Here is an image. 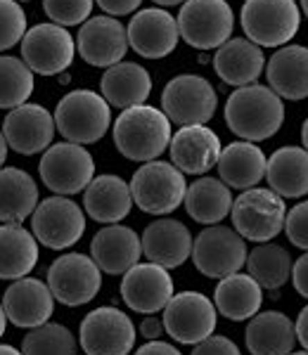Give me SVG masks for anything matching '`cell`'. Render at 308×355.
<instances>
[{"label":"cell","instance_id":"29","mask_svg":"<svg viewBox=\"0 0 308 355\" xmlns=\"http://www.w3.org/2000/svg\"><path fill=\"white\" fill-rule=\"evenodd\" d=\"M244 341L252 355H289L296 343V327L280 311L256 313L247 324Z\"/></svg>","mask_w":308,"mask_h":355},{"label":"cell","instance_id":"13","mask_svg":"<svg viewBox=\"0 0 308 355\" xmlns=\"http://www.w3.org/2000/svg\"><path fill=\"white\" fill-rule=\"evenodd\" d=\"M78 341L85 355H128L135 346V324L119 308L102 306L83 318Z\"/></svg>","mask_w":308,"mask_h":355},{"label":"cell","instance_id":"6","mask_svg":"<svg viewBox=\"0 0 308 355\" xmlns=\"http://www.w3.org/2000/svg\"><path fill=\"white\" fill-rule=\"evenodd\" d=\"M239 21L252 43L261 48H280L299 33L301 10L296 0H247Z\"/></svg>","mask_w":308,"mask_h":355},{"label":"cell","instance_id":"51","mask_svg":"<svg viewBox=\"0 0 308 355\" xmlns=\"http://www.w3.org/2000/svg\"><path fill=\"white\" fill-rule=\"evenodd\" d=\"M301 142H304V150H308V119L301 125Z\"/></svg>","mask_w":308,"mask_h":355},{"label":"cell","instance_id":"15","mask_svg":"<svg viewBox=\"0 0 308 355\" xmlns=\"http://www.w3.org/2000/svg\"><path fill=\"white\" fill-rule=\"evenodd\" d=\"M31 232L48 249H69L83 237L85 214L69 197H48L33 211Z\"/></svg>","mask_w":308,"mask_h":355},{"label":"cell","instance_id":"20","mask_svg":"<svg viewBox=\"0 0 308 355\" xmlns=\"http://www.w3.org/2000/svg\"><path fill=\"white\" fill-rule=\"evenodd\" d=\"M3 308L15 327L36 329L50 322L55 313V296L45 282L36 277L15 279L3 294Z\"/></svg>","mask_w":308,"mask_h":355},{"label":"cell","instance_id":"19","mask_svg":"<svg viewBox=\"0 0 308 355\" xmlns=\"http://www.w3.org/2000/svg\"><path fill=\"white\" fill-rule=\"evenodd\" d=\"M178 19L164 8H145L133 15L128 24V43L140 57L162 60L178 45Z\"/></svg>","mask_w":308,"mask_h":355},{"label":"cell","instance_id":"37","mask_svg":"<svg viewBox=\"0 0 308 355\" xmlns=\"http://www.w3.org/2000/svg\"><path fill=\"white\" fill-rule=\"evenodd\" d=\"M76 339L65 324L45 322L36 329H28L22 339V353L24 355H76Z\"/></svg>","mask_w":308,"mask_h":355},{"label":"cell","instance_id":"3","mask_svg":"<svg viewBox=\"0 0 308 355\" xmlns=\"http://www.w3.org/2000/svg\"><path fill=\"white\" fill-rule=\"evenodd\" d=\"M110 102L93 90H71L57 102L55 125L67 142L93 145L105 137L112 123Z\"/></svg>","mask_w":308,"mask_h":355},{"label":"cell","instance_id":"5","mask_svg":"<svg viewBox=\"0 0 308 355\" xmlns=\"http://www.w3.org/2000/svg\"><path fill=\"white\" fill-rule=\"evenodd\" d=\"M230 218L244 239L266 244L284 230L287 206H284V197L277 192L266 190V187H252L232 202Z\"/></svg>","mask_w":308,"mask_h":355},{"label":"cell","instance_id":"22","mask_svg":"<svg viewBox=\"0 0 308 355\" xmlns=\"http://www.w3.org/2000/svg\"><path fill=\"white\" fill-rule=\"evenodd\" d=\"M192 239L185 223L176 218H157L142 232V256L150 263L166 268H180L192 256Z\"/></svg>","mask_w":308,"mask_h":355},{"label":"cell","instance_id":"43","mask_svg":"<svg viewBox=\"0 0 308 355\" xmlns=\"http://www.w3.org/2000/svg\"><path fill=\"white\" fill-rule=\"evenodd\" d=\"M292 282H294V289L299 291L304 299H308V251L304 256H299V261L294 263Z\"/></svg>","mask_w":308,"mask_h":355},{"label":"cell","instance_id":"49","mask_svg":"<svg viewBox=\"0 0 308 355\" xmlns=\"http://www.w3.org/2000/svg\"><path fill=\"white\" fill-rule=\"evenodd\" d=\"M5 324H8V315H5V308H3V303H0V339H3V334H5Z\"/></svg>","mask_w":308,"mask_h":355},{"label":"cell","instance_id":"1","mask_svg":"<svg viewBox=\"0 0 308 355\" xmlns=\"http://www.w3.org/2000/svg\"><path fill=\"white\" fill-rule=\"evenodd\" d=\"M225 123L237 137L249 142L268 140L282 128L284 102L268 85H242L225 102Z\"/></svg>","mask_w":308,"mask_h":355},{"label":"cell","instance_id":"33","mask_svg":"<svg viewBox=\"0 0 308 355\" xmlns=\"http://www.w3.org/2000/svg\"><path fill=\"white\" fill-rule=\"evenodd\" d=\"M38 206V185L26 171L15 166L0 168V220L19 223L33 216Z\"/></svg>","mask_w":308,"mask_h":355},{"label":"cell","instance_id":"39","mask_svg":"<svg viewBox=\"0 0 308 355\" xmlns=\"http://www.w3.org/2000/svg\"><path fill=\"white\" fill-rule=\"evenodd\" d=\"M95 0H43L45 15L60 26H78L88 21Z\"/></svg>","mask_w":308,"mask_h":355},{"label":"cell","instance_id":"40","mask_svg":"<svg viewBox=\"0 0 308 355\" xmlns=\"http://www.w3.org/2000/svg\"><path fill=\"white\" fill-rule=\"evenodd\" d=\"M284 232H287V239L296 249L308 251V202H299L294 209L287 211Z\"/></svg>","mask_w":308,"mask_h":355},{"label":"cell","instance_id":"41","mask_svg":"<svg viewBox=\"0 0 308 355\" xmlns=\"http://www.w3.org/2000/svg\"><path fill=\"white\" fill-rule=\"evenodd\" d=\"M192 355H242L237 348V343L228 336H216L211 334L209 339H204L202 343H197Z\"/></svg>","mask_w":308,"mask_h":355},{"label":"cell","instance_id":"8","mask_svg":"<svg viewBox=\"0 0 308 355\" xmlns=\"http://www.w3.org/2000/svg\"><path fill=\"white\" fill-rule=\"evenodd\" d=\"M235 15L225 0H185L178 12L180 38L197 50H219L230 41Z\"/></svg>","mask_w":308,"mask_h":355},{"label":"cell","instance_id":"35","mask_svg":"<svg viewBox=\"0 0 308 355\" xmlns=\"http://www.w3.org/2000/svg\"><path fill=\"white\" fill-rule=\"evenodd\" d=\"M292 256L280 244H259L254 251H249L247 270L264 289H280L292 277Z\"/></svg>","mask_w":308,"mask_h":355},{"label":"cell","instance_id":"46","mask_svg":"<svg viewBox=\"0 0 308 355\" xmlns=\"http://www.w3.org/2000/svg\"><path fill=\"white\" fill-rule=\"evenodd\" d=\"M294 327H296V339H299L301 346H304L306 351H308V306L299 313Z\"/></svg>","mask_w":308,"mask_h":355},{"label":"cell","instance_id":"24","mask_svg":"<svg viewBox=\"0 0 308 355\" xmlns=\"http://www.w3.org/2000/svg\"><path fill=\"white\" fill-rule=\"evenodd\" d=\"M266 69V57L261 45L252 43L249 38H230L221 45L214 55V71L228 85H252L261 71Z\"/></svg>","mask_w":308,"mask_h":355},{"label":"cell","instance_id":"48","mask_svg":"<svg viewBox=\"0 0 308 355\" xmlns=\"http://www.w3.org/2000/svg\"><path fill=\"white\" fill-rule=\"evenodd\" d=\"M0 355H24V353H22L19 348L8 346V343H0Z\"/></svg>","mask_w":308,"mask_h":355},{"label":"cell","instance_id":"16","mask_svg":"<svg viewBox=\"0 0 308 355\" xmlns=\"http://www.w3.org/2000/svg\"><path fill=\"white\" fill-rule=\"evenodd\" d=\"M76 48L85 64L110 69L123 62V57L128 53V28L110 15L90 17L78 28Z\"/></svg>","mask_w":308,"mask_h":355},{"label":"cell","instance_id":"27","mask_svg":"<svg viewBox=\"0 0 308 355\" xmlns=\"http://www.w3.org/2000/svg\"><path fill=\"white\" fill-rule=\"evenodd\" d=\"M268 157L256 142L237 140L230 142L219 159V178L228 187L235 190H252L266 178Z\"/></svg>","mask_w":308,"mask_h":355},{"label":"cell","instance_id":"53","mask_svg":"<svg viewBox=\"0 0 308 355\" xmlns=\"http://www.w3.org/2000/svg\"><path fill=\"white\" fill-rule=\"evenodd\" d=\"M289 355H308V351H299V353H294V351H292Z\"/></svg>","mask_w":308,"mask_h":355},{"label":"cell","instance_id":"50","mask_svg":"<svg viewBox=\"0 0 308 355\" xmlns=\"http://www.w3.org/2000/svg\"><path fill=\"white\" fill-rule=\"evenodd\" d=\"M152 3L162 5V8H171V5H182L185 0H152Z\"/></svg>","mask_w":308,"mask_h":355},{"label":"cell","instance_id":"34","mask_svg":"<svg viewBox=\"0 0 308 355\" xmlns=\"http://www.w3.org/2000/svg\"><path fill=\"white\" fill-rule=\"evenodd\" d=\"M185 209L202 225H219L232 211V192L221 178H197L185 194Z\"/></svg>","mask_w":308,"mask_h":355},{"label":"cell","instance_id":"17","mask_svg":"<svg viewBox=\"0 0 308 355\" xmlns=\"http://www.w3.org/2000/svg\"><path fill=\"white\" fill-rule=\"evenodd\" d=\"M121 299L130 311L154 315L173 299V279L166 268L157 263H138L123 275Z\"/></svg>","mask_w":308,"mask_h":355},{"label":"cell","instance_id":"18","mask_svg":"<svg viewBox=\"0 0 308 355\" xmlns=\"http://www.w3.org/2000/svg\"><path fill=\"white\" fill-rule=\"evenodd\" d=\"M55 128L57 125L53 114L41 105H31V102L10 110L3 121V135L10 150L24 154V157L48 150L53 145Z\"/></svg>","mask_w":308,"mask_h":355},{"label":"cell","instance_id":"11","mask_svg":"<svg viewBox=\"0 0 308 355\" xmlns=\"http://www.w3.org/2000/svg\"><path fill=\"white\" fill-rule=\"evenodd\" d=\"M219 311L216 303L199 291H180L173 294L164 308V329L173 341L185 346H197L209 339L216 329Z\"/></svg>","mask_w":308,"mask_h":355},{"label":"cell","instance_id":"32","mask_svg":"<svg viewBox=\"0 0 308 355\" xmlns=\"http://www.w3.org/2000/svg\"><path fill=\"white\" fill-rule=\"evenodd\" d=\"M38 263V239L19 223L0 225V279H22Z\"/></svg>","mask_w":308,"mask_h":355},{"label":"cell","instance_id":"23","mask_svg":"<svg viewBox=\"0 0 308 355\" xmlns=\"http://www.w3.org/2000/svg\"><path fill=\"white\" fill-rule=\"evenodd\" d=\"M90 256L107 275H126L130 268L138 266L142 256V237L133 227L107 225L93 237Z\"/></svg>","mask_w":308,"mask_h":355},{"label":"cell","instance_id":"4","mask_svg":"<svg viewBox=\"0 0 308 355\" xmlns=\"http://www.w3.org/2000/svg\"><path fill=\"white\" fill-rule=\"evenodd\" d=\"M133 202L150 216H169L185 204V173L169 162H147L130 178Z\"/></svg>","mask_w":308,"mask_h":355},{"label":"cell","instance_id":"9","mask_svg":"<svg viewBox=\"0 0 308 355\" xmlns=\"http://www.w3.org/2000/svg\"><path fill=\"white\" fill-rule=\"evenodd\" d=\"M249 259L244 237L232 227L209 225L197 234L192 246V261L204 277L223 279L228 275L239 272Z\"/></svg>","mask_w":308,"mask_h":355},{"label":"cell","instance_id":"2","mask_svg":"<svg viewBox=\"0 0 308 355\" xmlns=\"http://www.w3.org/2000/svg\"><path fill=\"white\" fill-rule=\"evenodd\" d=\"M171 119L157 107L138 105L123 110L114 121V145L130 162H154L171 145Z\"/></svg>","mask_w":308,"mask_h":355},{"label":"cell","instance_id":"21","mask_svg":"<svg viewBox=\"0 0 308 355\" xmlns=\"http://www.w3.org/2000/svg\"><path fill=\"white\" fill-rule=\"evenodd\" d=\"M171 164L178 166L187 175H204L221 159V140L207 123L180 125V130L171 137Z\"/></svg>","mask_w":308,"mask_h":355},{"label":"cell","instance_id":"7","mask_svg":"<svg viewBox=\"0 0 308 355\" xmlns=\"http://www.w3.org/2000/svg\"><path fill=\"white\" fill-rule=\"evenodd\" d=\"M38 173L43 178V185L60 197L85 192V187L95 178V162L83 145L74 142H57L43 152Z\"/></svg>","mask_w":308,"mask_h":355},{"label":"cell","instance_id":"45","mask_svg":"<svg viewBox=\"0 0 308 355\" xmlns=\"http://www.w3.org/2000/svg\"><path fill=\"white\" fill-rule=\"evenodd\" d=\"M140 331H142V336L145 339H150V341H159V336H162V331H166L164 329V320H157V318H145L142 320V324H140Z\"/></svg>","mask_w":308,"mask_h":355},{"label":"cell","instance_id":"25","mask_svg":"<svg viewBox=\"0 0 308 355\" xmlns=\"http://www.w3.org/2000/svg\"><path fill=\"white\" fill-rule=\"evenodd\" d=\"M133 192L130 185L119 175H98L93 178L83 192V209L93 220L114 225L123 220L133 209Z\"/></svg>","mask_w":308,"mask_h":355},{"label":"cell","instance_id":"47","mask_svg":"<svg viewBox=\"0 0 308 355\" xmlns=\"http://www.w3.org/2000/svg\"><path fill=\"white\" fill-rule=\"evenodd\" d=\"M8 140H5V135H3V130H0V168H3V164H5V159H8Z\"/></svg>","mask_w":308,"mask_h":355},{"label":"cell","instance_id":"44","mask_svg":"<svg viewBox=\"0 0 308 355\" xmlns=\"http://www.w3.org/2000/svg\"><path fill=\"white\" fill-rule=\"evenodd\" d=\"M135 355H182V353L166 341H147L145 346L135 351Z\"/></svg>","mask_w":308,"mask_h":355},{"label":"cell","instance_id":"10","mask_svg":"<svg viewBox=\"0 0 308 355\" xmlns=\"http://www.w3.org/2000/svg\"><path fill=\"white\" fill-rule=\"evenodd\" d=\"M219 107L216 90L207 78L180 73L171 78L162 93V112L178 125H197L211 121Z\"/></svg>","mask_w":308,"mask_h":355},{"label":"cell","instance_id":"31","mask_svg":"<svg viewBox=\"0 0 308 355\" xmlns=\"http://www.w3.org/2000/svg\"><path fill=\"white\" fill-rule=\"evenodd\" d=\"M266 180L273 192L284 199H299L308 194V150L280 147L268 157Z\"/></svg>","mask_w":308,"mask_h":355},{"label":"cell","instance_id":"12","mask_svg":"<svg viewBox=\"0 0 308 355\" xmlns=\"http://www.w3.org/2000/svg\"><path fill=\"white\" fill-rule=\"evenodd\" d=\"M48 287L55 301L69 308L85 306L98 296L102 287V270L85 254H65L48 268Z\"/></svg>","mask_w":308,"mask_h":355},{"label":"cell","instance_id":"28","mask_svg":"<svg viewBox=\"0 0 308 355\" xmlns=\"http://www.w3.org/2000/svg\"><path fill=\"white\" fill-rule=\"evenodd\" d=\"M102 97L110 102L112 107L119 110H130L138 107L150 97L152 93V76L147 69L135 62H119L107 69L100 78Z\"/></svg>","mask_w":308,"mask_h":355},{"label":"cell","instance_id":"38","mask_svg":"<svg viewBox=\"0 0 308 355\" xmlns=\"http://www.w3.org/2000/svg\"><path fill=\"white\" fill-rule=\"evenodd\" d=\"M26 36V15L17 0H0V53L15 48Z\"/></svg>","mask_w":308,"mask_h":355},{"label":"cell","instance_id":"52","mask_svg":"<svg viewBox=\"0 0 308 355\" xmlns=\"http://www.w3.org/2000/svg\"><path fill=\"white\" fill-rule=\"evenodd\" d=\"M301 10H304L306 17H308V0H301Z\"/></svg>","mask_w":308,"mask_h":355},{"label":"cell","instance_id":"36","mask_svg":"<svg viewBox=\"0 0 308 355\" xmlns=\"http://www.w3.org/2000/svg\"><path fill=\"white\" fill-rule=\"evenodd\" d=\"M33 93V71L24 60L0 55V110L26 105Z\"/></svg>","mask_w":308,"mask_h":355},{"label":"cell","instance_id":"26","mask_svg":"<svg viewBox=\"0 0 308 355\" xmlns=\"http://www.w3.org/2000/svg\"><path fill=\"white\" fill-rule=\"evenodd\" d=\"M268 88L282 100H306L308 97V48L284 45L275 50L266 64Z\"/></svg>","mask_w":308,"mask_h":355},{"label":"cell","instance_id":"42","mask_svg":"<svg viewBox=\"0 0 308 355\" xmlns=\"http://www.w3.org/2000/svg\"><path fill=\"white\" fill-rule=\"evenodd\" d=\"M142 0H98V5L105 10L110 17H121V15H130L140 8Z\"/></svg>","mask_w":308,"mask_h":355},{"label":"cell","instance_id":"30","mask_svg":"<svg viewBox=\"0 0 308 355\" xmlns=\"http://www.w3.org/2000/svg\"><path fill=\"white\" fill-rule=\"evenodd\" d=\"M216 311L232 322L252 320L264 303V287L249 272H232L219 282L214 291Z\"/></svg>","mask_w":308,"mask_h":355},{"label":"cell","instance_id":"14","mask_svg":"<svg viewBox=\"0 0 308 355\" xmlns=\"http://www.w3.org/2000/svg\"><path fill=\"white\" fill-rule=\"evenodd\" d=\"M76 55V43L67 26L36 24L22 38V60L33 73L41 76H60L71 67Z\"/></svg>","mask_w":308,"mask_h":355}]
</instances>
